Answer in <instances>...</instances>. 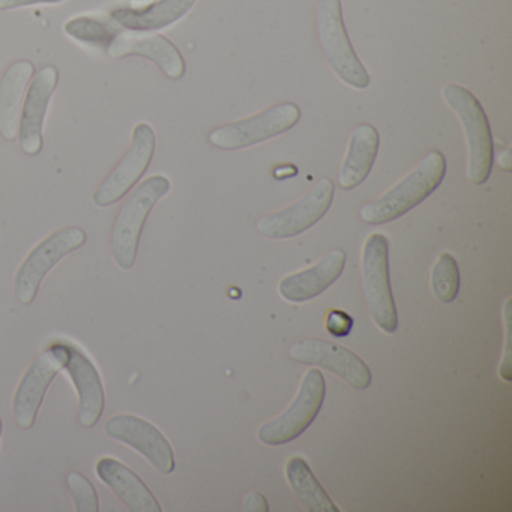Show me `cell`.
I'll return each instance as SVG.
<instances>
[{
	"mask_svg": "<svg viewBox=\"0 0 512 512\" xmlns=\"http://www.w3.org/2000/svg\"><path fill=\"white\" fill-rule=\"evenodd\" d=\"M446 175L445 155L431 151L409 175L376 200L359 209V217L371 226L398 220L434 193Z\"/></svg>",
	"mask_w": 512,
	"mask_h": 512,
	"instance_id": "6da1fadb",
	"label": "cell"
},
{
	"mask_svg": "<svg viewBox=\"0 0 512 512\" xmlns=\"http://www.w3.org/2000/svg\"><path fill=\"white\" fill-rule=\"evenodd\" d=\"M442 97L466 134L467 178L473 185L485 184L493 169V136L487 115L475 95L463 86L446 85Z\"/></svg>",
	"mask_w": 512,
	"mask_h": 512,
	"instance_id": "7a4b0ae2",
	"label": "cell"
},
{
	"mask_svg": "<svg viewBox=\"0 0 512 512\" xmlns=\"http://www.w3.org/2000/svg\"><path fill=\"white\" fill-rule=\"evenodd\" d=\"M169 191V179L154 175L143 181L125 200L112 232V254L119 268L130 271L136 266L143 226L154 206Z\"/></svg>",
	"mask_w": 512,
	"mask_h": 512,
	"instance_id": "3957f363",
	"label": "cell"
},
{
	"mask_svg": "<svg viewBox=\"0 0 512 512\" xmlns=\"http://www.w3.org/2000/svg\"><path fill=\"white\" fill-rule=\"evenodd\" d=\"M317 37L326 61L341 82L364 91L370 86V76L356 56L344 25L341 0H320L317 7Z\"/></svg>",
	"mask_w": 512,
	"mask_h": 512,
	"instance_id": "277c9868",
	"label": "cell"
},
{
	"mask_svg": "<svg viewBox=\"0 0 512 512\" xmlns=\"http://www.w3.org/2000/svg\"><path fill=\"white\" fill-rule=\"evenodd\" d=\"M361 271L364 295L374 325L386 334H394L398 328V314L389 278V244L382 233H373L365 241Z\"/></svg>",
	"mask_w": 512,
	"mask_h": 512,
	"instance_id": "5b68a950",
	"label": "cell"
},
{
	"mask_svg": "<svg viewBox=\"0 0 512 512\" xmlns=\"http://www.w3.org/2000/svg\"><path fill=\"white\" fill-rule=\"evenodd\" d=\"M326 383L319 368L302 377L298 394L283 413L257 430V439L269 446L286 445L301 436L319 415L325 401Z\"/></svg>",
	"mask_w": 512,
	"mask_h": 512,
	"instance_id": "8992f818",
	"label": "cell"
},
{
	"mask_svg": "<svg viewBox=\"0 0 512 512\" xmlns=\"http://www.w3.org/2000/svg\"><path fill=\"white\" fill-rule=\"evenodd\" d=\"M86 239L88 235L85 230L74 226L56 230L43 239L23 260L17 271L14 278V292L17 299L22 304H32L47 274L68 254L82 248L86 244Z\"/></svg>",
	"mask_w": 512,
	"mask_h": 512,
	"instance_id": "52a82bcc",
	"label": "cell"
},
{
	"mask_svg": "<svg viewBox=\"0 0 512 512\" xmlns=\"http://www.w3.org/2000/svg\"><path fill=\"white\" fill-rule=\"evenodd\" d=\"M301 109L293 103H281L242 121L221 125L209 133L208 140L223 151H239L281 136L296 127Z\"/></svg>",
	"mask_w": 512,
	"mask_h": 512,
	"instance_id": "ba28073f",
	"label": "cell"
},
{
	"mask_svg": "<svg viewBox=\"0 0 512 512\" xmlns=\"http://www.w3.org/2000/svg\"><path fill=\"white\" fill-rule=\"evenodd\" d=\"M68 359L65 341H56L44 349L23 374L13 398V416L23 430L34 427L44 397Z\"/></svg>",
	"mask_w": 512,
	"mask_h": 512,
	"instance_id": "9c48e42d",
	"label": "cell"
},
{
	"mask_svg": "<svg viewBox=\"0 0 512 512\" xmlns=\"http://www.w3.org/2000/svg\"><path fill=\"white\" fill-rule=\"evenodd\" d=\"M155 145H157V139L151 125L145 122L137 125L131 137L130 148L125 152L124 158L104 179L103 184L95 190L92 196L95 205L107 208L127 196L151 166Z\"/></svg>",
	"mask_w": 512,
	"mask_h": 512,
	"instance_id": "30bf717a",
	"label": "cell"
},
{
	"mask_svg": "<svg viewBox=\"0 0 512 512\" xmlns=\"http://www.w3.org/2000/svg\"><path fill=\"white\" fill-rule=\"evenodd\" d=\"M334 182L322 178L301 200L283 211L257 221L260 235L269 239H289L307 232L319 223L334 202Z\"/></svg>",
	"mask_w": 512,
	"mask_h": 512,
	"instance_id": "8fae6325",
	"label": "cell"
},
{
	"mask_svg": "<svg viewBox=\"0 0 512 512\" xmlns=\"http://www.w3.org/2000/svg\"><path fill=\"white\" fill-rule=\"evenodd\" d=\"M110 439L125 443L143 455L158 472L169 475L175 470V452L160 428L140 416L121 413L104 425Z\"/></svg>",
	"mask_w": 512,
	"mask_h": 512,
	"instance_id": "7c38bea8",
	"label": "cell"
},
{
	"mask_svg": "<svg viewBox=\"0 0 512 512\" xmlns=\"http://www.w3.org/2000/svg\"><path fill=\"white\" fill-rule=\"evenodd\" d=\"M289 353L296 362L326 368L352 388L367 389L371 385L368 365L356 353L340 344L320 338H302L293 344Z\"/></svg>",
	"mask_w": 512,
	"mask_h": 512,
	"instance_id": "4fadbf2b",
	"label": "cell"
},
{
	"mask_svg": "<svg viewBox=\"0 0 512 512\" xmlns=\"http://www.w3.org/2000/svg\"><path fill=\"white\" fill-rule=\"evenodd\" d=\"M59 83V71L55 65H46L38 71L28 88L20 115V148L35 157L43 151V128L50 101Z\"/></svg>",
	"mask_w": 512,
	"mask_h": 512,
	"instance_id": "5bb4252c",
	"label": "cell"
},
{
	"mask_svg": "<svg viewBox=\"0 0 512 512\" xmlns=\"http://www.w3.org/2000/svg\"><path fill=\"white\" fill-rule=\"evenodd\" d=\"M107 55L115 59L127 56L149 59L172 80L182 79L185 74L181 52L163 35L154 32L121 31L107 47Z\"/></svg>",
	"mask_w": 512,
	"mask_h": 512,
	"instance_id": "9a60e30c",
	"label": "cell"
},
{
	"mask_svg": "<svg viewBox=\"0 0 512 512\" xmlns=\"http://www.w3.org/2000/svg\"><path fill=\"white\" fill-rule=\"evenodd\" d=\"M65 346L68 359L64 370L73 380L79 397V422L85 428L95 427L106 409L103 380L94 362L79 346L70 341H65Z\"/></svg>",
	"mask_w": 512,
	"mask_h": 512,
	"instance_id": "2e32d148",
	"label": "cell"
},
{
	"mask_svg": "<svg viewBox=\"0 0 512 512\" xmlns=\"http://www.w3.org/2000/svg\"><path fill=\"white\" fill-rule=\"evenodd\" d=\"M347 256L343 250H334L322 260L301 272L287 275L278 284L281 298L293 304L311 301L325 292L343 274Z\"/></svg>",
	"mask_w": 512,
	"mask_h": 512,
	"instance_id": "e0dca14e",
	"label": "cell"
},
{
	"mask_svg": "<svg viewBox=\"0 0 512 512\" xmlns=\"http://www.w3.org/2000/svg\"><path fill=\"white\" fill-rule=\"evenodd\" d=\"M95 472H97L101 482L106 484L127 505L130 511H163L151 488L122 461L113 457L100 458L97 461V466H95Z\"/></svg>",
	"mask_w": 512,
	"mask_h": 512,
	"instance_id": "ac0fdd59",
	"label": "cell"
},
{
	"mask_svg": "<svg viewBox=\"0 0 512 512\" xmlns=\"http://www.w3.org/2000/svg\"><path fill=\"white\" fill-rule=\"evenodd\" d=\"M34 74L35 65L31 61H17L0 80V134L10 142L19 139L23 98Z\"/></svg>",
	"mask_w": 512,
	"mask_h": 512,
	"instance_id": "d6986e66",
	"label": "cell"
},
{
	"mask_svg": "<svg viewBox=\"0 0 512 512\" xmlns=\"http://www.w3.org/2000/svg\"><path fill=\"white\" fill-rule=\"evenodd\" d=\"M380 137L370 124H359L350 136L346 157L338 173V184L343 190L359 187L373 169L379 154Z\"/></svg>",
	"mask_w": 512,
	"mask_h": 512,
	"instance_id": "ffe728a7",
	"label": "cell"
},
{
	"mask_svg": "<svg viewBox=\"0 0 512 512\" xmlns=\"http://www.w3.org/2000/svg\"><path fill=\"white\" fill-rule=\"evenodd\" d=\"M197 0H155L143 8H118L112 20L128 31L154 32L169 28L187 16Z\"/></svg>",
	"mask_w": 512,
	"mask_h": 512,
	"instance_id": "44dd1931",
	"label": "cell"
},
{
	"mask_svg": "<svg viewBox=\"0 0 512 512\" xmlns=\"http://www.w3.org/2000/svg\"><path fill=\"white\" fill-rule=\"evenodd\" d=\"M286 478L296 499L308 512H338V506L311 472L307 461L293 455L286 463Z\"/></svg>",
	"mask_w": 512,
	"mask_h": 512,
	"instance_id": "7402d4cb",
	"label": "cell"
},
{
	"mask_svg": "<svg viewBox=\"0 0 512 512\" xmlns=\"http://www.w3.org/2000/svg\"><path fill=\"white\" fill-rule=\"evenodd\" d=\"M65 34L85 46L107 49L119 34L118 25L95 17H76L65 23Z\"/></svg>",
	"mask_w": 512,
	"mask_h": 512,
	"instance_id": "603a6c76",
	"label": "cell"
},
{
	"mask_svg": "<svg viewBox=\"0 0 512 512\" xmlns=\"http://www.w3.org/2000/svg\"><path fill=\"white\" fill-rule=\"evenodd\" d=\"M431 290L434 298L449 304L457 298L460 290V269L451 254H440L431 271Z\"/></svg>",
	"mask_w": 512,
	"mask_h": 512,
	"instance_id": "cb8c5ba5",
	"label": "cell"
},
{
	"mask_svg": "<svg viewBox=\"0 0 512 512\" xmlns=\"http://www.w3.org/2000/svg\"><path fill=\"white\" fill-rule=\"evenodd\" d=\"M67 485L77 512L100 511V497L91 479L77 470H71L67 473Z\"/></svg>",
	"mask_w": 512,
	"mask_h": 512,
	"instance_id": "d4e9b609",
	"label": "cell"
},
{
	"mask_svg": "<svg viewBox=\"0 0 512 512\" xmlns=\"http://www.w3.org/2000/svg\"><path fill=\"white\" fill-rule=\"evenodd\" d=\"M503 322H505V352L499 367V376L505 382H511V299H506L503 305Z\"/></svg>",
	"mask_w": 512,
	"mask_h": 512,
	"instance_id": "484cf974",
	"label": "cell"
},
{
	"mask_svg": "<svg viewBox=\"0 0 512 512\" xmlns=\"http://www.w3.org/2000/svg\"><path fill=\"white\" fill-rule=\"evenodd\" d=\"M325 326L332 337L344 338L352 332L353 319L346 311L331 310L326 316Z\"/></svg>",
	"mask_w": 512,
	"mask_h": 512,
	"instance_id": "4316f807",
	"label": "cell"
},
{
	"mask_svg": "<svg viewBox=\"0 0 512 512\" xmlns=\"http://www.w3.org/2000/svg\"><path fill=\"white\" fill-rule=\"evenodd\" d=\"M65 0H0V10H17V8L34 7V5H58Z\"/></svg>",
	"mask_w": 512,
	"mask_h": 512,
	"instance_id": "83f0119b",
	"label": "cell"
},
{
	"mask_svg": "<svg viewBox=\"0 0 512 512\" xmlns=\"http://www.w3.org/2000/svg\"><path fill=\"white\" fill-rule=\"evenodd\" d=\"M245 512H268L269 505L266 497L259 491H251L244 499Z\"/></svg>",
	"mask_w": 512,
	"mask_h": 512,
	"instance_id": "f1b7e54d",
	"label": "cell"
},
{
	"mask_svg": "<svg viewBox=\"0 0 512 512\" xmlns=\"http://www.w3.org/2000/svg\"><path fill=\"white\" fill-rule=\"evenodd\" d=\"M155 0H131V8H143L154 4Z\"/></svg>",
	"mask_w": 512,
	"mask_h": 512,
	"instance_id": "f546056e",
	"label": "cell"
},
{
	"mask_svg": "<svg viewBox=\"0 0 512 512\" xmlns=\"http://www.w3.org/2000/svg\"><path fill=\"white\" fill-rule=\"evenodd\" d=\"M2 433H4V422L0 419V439H2Z\"/></svg>",
	"mask_w": 512,
	"mask_h": 512,
	"instance_id": "4dcf8cb0",
	"label": "cell"
}]
</instances>
